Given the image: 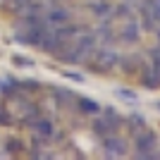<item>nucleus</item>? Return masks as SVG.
I'll use <instances>...</instances> for the list:
<instances>
[{"mask_svg":"<svg viewBox=\"0 0 160 160\" xmlns=\"http://www.w3.org/2000/svg\"><path fill=\"white\" fill-rule=\"evenodd\" d=\"M155 134L146 132V129H139V134H136V139H134V146H136V153H134V158H141V160H158L160 158V151L155 148Z\"/></svg>","mask_w":160,"mask_h":160,"instance_id":"1","label":"nucleus"},{"mask_svg":"<svg viewBox=\"0 0 160 160\" xmlns=\"http://www.w3.org/2000/svg\"><path fill=\"white\" fill-rule=\"evenodd\" d=\"M96 58V60H84V62H88V67L93 69V72H108V69H112L115 65H117V50H112V48H108V46H103V48H96L93 53H91Z\"/></svg>","mask_w":160,"mask_h":160,"instance_id":"2","label":"nucleus"},{"mask_svg":"<svg viewBox=\"0 0 160 160\" xmlns=\"http://www.w3.org/2000/svg\"><path fill=\"white\" fill-rule=\"evenodd\" d=\"M103 148H105V158H122V155L127 153V143H124V139L112 136V134L103 136Z\"/></svg>","mask_w":160,"mask_h":160,"instance_id":"3","label":"nucleus"},{"mask_svg":"<svg viewBox=\"0 0 160 160\" xmlns=\"http://www.w3.org/2000/svg\"><path fill=\"white\" fill-rule=\"evenodd\" d=\"M43 17H46L48 27H53V29H55V27H62V24H67V22H69V12H67L65 7H50Z\"/></svg>","mask_w":160,"mask_h":160,"instance_id":"4","label":"nucleus"},{"mask_svg":"<svg viewBox=\"0 0 160 160\" xmlns=\"http://www.w3.org/2000/svg\"><path fill=\"white\" fill-rule=\"evenodd\" d=\"M29 127L38 134L41 139H53V136H55V127H53V122H50V120L36 117V120H31V124H29Z\"/></svg>","mask_w":160,"mask_h":160,"instance_id":"5","label":"nucleus"},{"mask_svg":"<svg viewBox=\"0 0 160 160\" xmlns=\"http://www.w3.org/2000/svg\"><path fill=\"white\" fill-rule=\"evenodd\" d=\"M120 38L124 41V43L139 41V24H136L134 17H127V22H124V27H122V31H120Z\"/></svg>","mask_w":160,"mask_h":160,"instance_id":"6","label":"nucleus"},{"mask_svg":"<svg viewBox=\"0 0 160 160\" xmlns=\"http://www.w3.org/2000/svg\"><path fill=\"white\" fill-rule=\"evenodd\" d=\"M117 65H120L124 72H132V69H141V67H143V60H141V55H120V58H117Z\"/></svg>","mask_w":160,"mask_h":160,"instance_id":"7","label":"nucleus"},{"mask_svg":"<svg viewBox=\"0 0 160 160\" xmlns=\"http://www.w3.org/2000/svg\"><path fill=\"white\" fill-rule=\"evenodd\" d=\"M93 132L100 134V136H108V134H115V127H112V122L108 120L105 115H98L93 122Z\"/></svg>","mask_w":160,"mask_h":160,"instance_id":"8","label":"nucleus"},{"mask_svg":"<svg viewBox=\"0 0 160 160\" xmlns=\"http://www.w3.org/2000/svg\"><path fill=\"white\" fill-rule=\"evenodd\" d=\"M91 10H93V14L103 22H110V17H112V7L108 5V2H91Z\"/></svg>","mask_w":160,"mask_h":160,"instance_id":"9","label":"nucleus"},{"mask_svg":"<svg viewBox=\"0 0 160 160\" xmlns=\"http://www.w3.org/2000/svg\"><path fill=\"white\" fill-rule=\"evenodd\" d=\"M77 105H79V110L84 115H98L100 112V105L93 103V100H88V98H77Z\"/></svg>","mask_w":160,"mask_h":160,"instance_id":"10","label":"nucleus"},{"mask_svg":"<svg viewBox=\"0 0 160 160\" xmlns=\"http://www.w3.org/2000/svg\"><path fill=\"white\" fill-rule=\"evenodd\" d=\"M143 86L146 88H160V74L155 69L146 72V79H143Z\"/></svg>","mask_w":160,"mask_h":160,"instance_id":"11","label":"nucleus"},{"mask_svg":"<svg viewBox=\"0 0 160 160\" xmlns=\"http://www.w3.org/2000/svg\"><path fill=\"white\" fill-rule=\"evenodd\" d=\"M129 122H132V127H136V129H143V127H146V122H143V117H141V115H132V117H129Z\"/></svg>","mask_w":160,"mask_h":160,"instance_id":"12","label":"nucleus"},{"mask_svg":"<svg viewBox=\"0 0 160 160\" xmlns=\"http://www.w3.org/2000/svg\"><path fill=\"white\" fill-rule=\"evenodd\" d=\"M115 93H117V96H122V98H124V100H136V96H134V91H129V88H115Z\"/></svg>","mask_w":160,"mask_h":160,"instance_id":"13","label":"nucleus"},{"mask_svg":"<svg viewBox=\"0 0 160 160\" xmlns=\"http://www.w3.org/2000/svg\"><path fill=\"white\" fill-rule=\"evenodd\" d=\"M12 117H10V112H7V110H2V108H0V124H2V127H7V124H12Z\"/></svg>","mask_w":160,"mask_h":160,"instance_id":"14","label":"nucleus"},{"mask_svg":"<svg viewBox=\"0 0 160 160\" xmlns=\"http://www.w3.org/2000/svg\"><path fill=\"white\" fill-rule=\"evenodd\" d=\"M29 0H5V5L7 7H12V10H19V7H24Z\"/></svg>","mask_w":160,"mask_h":160,"instance_id":"15","label":"nucleus"},{"mask_svg":"<svg viewBox=\"0 0 160 160\" xmlns=\"http://www.w3.org/2000/svg\"><path fill=\"white\" fill-rule=\"evenodd\" d=\"M151 60H153V62H160V46L151 48Z\"/></svg>","mask_w":160,"mask_h":160,"instance_id":"16","label":"nucleus"},{"mask_svg":"<svg viewBox=\"0 0 160 160\" xmlns=\"http://www.w3.org/2000/svg\"><path fill=\"white\" fill-rule=\"evenodd\" d=\"M14 65H22V67H31L33 62H31V60H24V58H19V55H17V58H14Z\"/></svg>","mask_w":160,"mask_h":160,"instance_id":"17","label":"nucleus"},{"mask_svg":"<svg viewBox=\"0 0 160 160\" xmlns=\"http://www.w3.org/2000/svg\"><path fill=\"white\" fill-rule=\"evenodd\" d=\"M7 151H22L19 141H7Z\"/></svg>","mask_w":160,"mask_h":160,"instance_id":"18","label":"nucleus"},{"mask_svg":"<svg viewBox=\"0 0 160 160\" xmlns=\"http://www.w3.org/2000/svg\"><path fill=\"white\" fill-rule=\"evenodd\" d=\"M65 77H69V79H74V81H84V77H81L79 72H65Z\"/></svg>","mask_w":160,"mask_h":160,"instance_id":"19","label":"nucleus"},{"mask_svg":"<svg viewBox=\"0 0 160 160\" xmlns=\"http://www.w3.org/2000/svg\"><path fill=\"white\" fill-rule=\"evenodd\" d=\"M158 41H160V27H158Z\"/></svg>","mask_w":160,"mask_h":160,"instance_id":"20","label":"nucleus"},{"mask_svg":"<svg viewBox=\"0 0 160 160\" xmlns=\"http://www.w3.org/2000/svg\"><path fill=\"white\" fill-rule=\"evenodd\" d=\"M158 108H160V103H158Z\"/></svg>","mask_w":160,"mask_h":160,"instance_id":"21","label":"nucleus"}]
</instances>
